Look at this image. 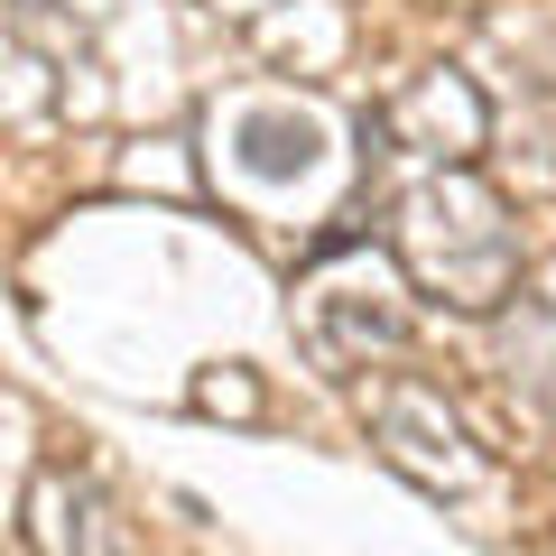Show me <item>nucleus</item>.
<instances>
[{
    "instance_id": "1",
    "label": "nucleus",
    "mask_w": 556,
    "mask_h": 556,
    "mask_svg": "<svg viewBox=\"0 0 556 556\" xmlns=\"http://www.w3.org/2000/svg\"><path fill=\"white\" fill-rule=\"evenodd\" d=\"M399 260L427 298L464 306V316H492L501 298H519V232H510V204L492 195L482 177L445 167V177L408 186L399 195Z\"/></svg>"
},
{
    "instance_id": "2",
    "label": "nucleus",
    "mask_w": 556,
    "mask_h": 556,
    "mask_svg": "<svg viewBox=\"0 0 556 556\" xmlns=\"http://www.w3.org/2000/svg\"><path fill=\"white\" fill-rule=\"evenodd\" d=\"M371 437H380V455L408 482H427V492H464V482H473L464 427H455V408H445L437 380H380L371 390Z\"/></svg>"
},
{
    "instance_id": "3",
    "label": "nucleus",
    "mask_w": 556,
    "mask_h": 556,
    "mask_svg": "<svg viewBox=\"0 0 556 556\" xmlns=\"http://www.w3.org/2000/svg\"><path fill=\"white\" fill-rule=\"evenodd\" d=\"M482 93L464 75H417L408 93L390 102V112H380V130L399 139V149H417V159H445V167H464L482 149Z\"/></svg>"
},
{
    "instance_id": "4",
    "label": "nucleus",
    "mask_w": 556,
    "mask_h": 556,
    "mask_svg": "<svg viewBox=\"0 0 556 556\" xmlns=\"http://www.w3.org/2000/svg\"><path fill=\"white\" fill-rule=\"evenodd\" d=\"M28 547L38 556H130L102 510V492L75 473V464H47L38 492H28Z\"/></svg>"
},
{
    "instance_id": "5",
    "label": "nucleus",
    "mask_w": 556,
    "mask_h": 556,
    "mask_svg": "<svg viewBox=\"0 0 556 556\" xmlns=\"http://www.w3.org/2000/svg\"><path fill=\"white\" fill-rule=\"evenodd\" d=\"M529 306H547V316H556V260H547V269L529 278Z\"/></svg>"
},
{
    "instance_id": "6",
    "label": "nucleus",
    "mask_w": 556,
    "mask_h": 556,
    "mask_svg": "<svg viewBox=\"0 0 556 556\" xmlns=\"http://www.w3.org/2000/svg\"><path fill=\"white\" fill-rule=\"evenodd\" d=\"M538 399H547V408H556V362H547V371H538Z\"/></svg>"
}]
</instances>
